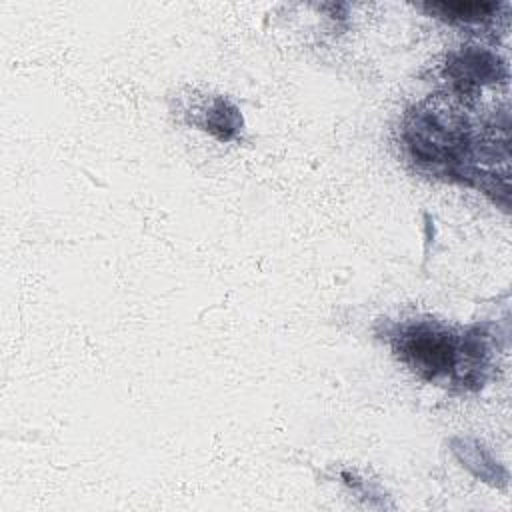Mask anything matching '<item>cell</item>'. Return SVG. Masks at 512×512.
<instances>
[{
    "instance_id": "cell-2",
    "label": "cell",
    "mask_w": 512,
    "mask_h": 512,
    "mask_svg": "<svg viewBox=\"0 0 512 512\" xmlns=\"http://www.w3.org/2000/svg\"><path fill=\"white\" fill-rule=\"evenodd\" d=\"M432 10L440 12L442 16L450 18H464V20H476L482 18L492 10V4H480V2H444V4H432Z\"/></svg>"
},
{
    "instance_id": "cell-1",
    "label": "cell",
    "mask_w": 512,
    "mask_h": 512,
    "mask_svg": "<svg viewBox=\"0 0 512 512\" xmlns=\"http://www.w3.org/2000/svg\"><path fill=\"white\" fill-rule=\"evenodd\" d=\"M394 350L412 372L428 380L454 376L462 370L464 358L472 360L484 354L482 344L464 342V336L430 320L402 326L394 336Z\"/></svg>"
}]
</instances>
